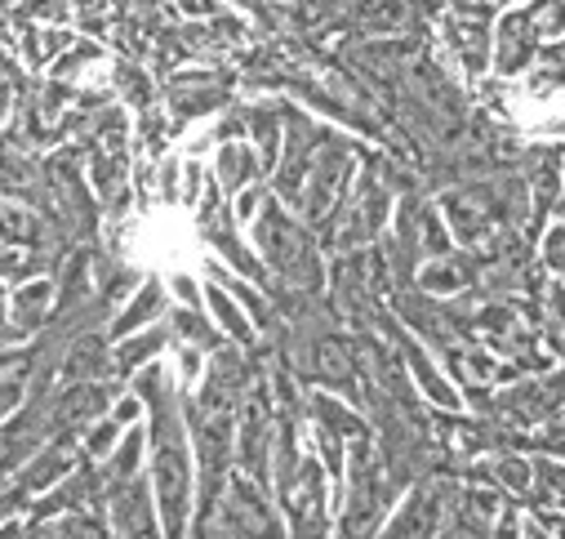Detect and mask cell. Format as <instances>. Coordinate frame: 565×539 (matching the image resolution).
<instances>
[{"label":"cell","instance_id":"5b68a950","mask_svg":"<svg viewBox=\"0 0 565 539\" xmlns=\"http://www.w3.org/2000/svg\"><path fill=\"white\" fill-rule=\"evenodd\" d=\"M450 36H455V45H459L463 63L477 72V67L486 63V36H481V28H477V23H455V28H450Z\"/></svg>","mask_w":565,"mask_h":539},{"label":"cell","instance_id":"7c38bea8","mask_svg":"<svg viewBox=\"0 0 565 539\" xmlns=\"http://www.w3.org/2000/svg\"><path fill=\"white\" fill-rule=\"evenodd\" d=\"M23 499H19V490H0V526H6V517L19 508Z\"/></svg>","mask_w":565,"mask_h":539},{"label":"cell","instance_id":"3957f363","mask_svg":"<svg viewBox=\"0 0 565 539\" xmlns=\"http://www.w3.org/2000/svg\"><path fill=\"white\" fill-rule=\"evenodd\" d=\"M36 183H41V170H36L28 144H19V139H0V192L23 197V192H32Z\"/></svg>","mask_w":565,"mask_h":539},{"label":"cell","instance_id":"9c48e42d","mask_svg":"<svg viewBox=\"0 0 565 539\" xmlns=\"http://www.w3.org/2000/svg\"><path fill=\"white\" fill-rule=\"evenodd\" d=\"M157 308H161V290H157V286H148L143 295H138V304H134V308H129V313H125V317H120V321H116L111 330H116V335H125L129 326L148 321V317H157Z\"/></svg>","mask_w":565,"mask_h":539},{"label":"cell","instance_id":"8fae6325","mask_svg":"<svg viewBox=\"0 0 565 539\" xmlns=\"http://www.w3.org/2000/svg\"><path fill=\"white\" fill-rule=\"evenodd\" d=\"M23 397H28V374L0 379V415H10L14 406H23Z\"/></svg>","mask_w":565,"mask_h":539},{"label":"cell","instance_id":"7a4b0ae2","mask_svg":"<svg viewBox=\"0 0 565 539\" xmlns=\"http://www.w3.org/2000/svg\"><path fill=\"white\" fill-rule=\"evenodd\" d=\"M258 236H263L267 254L280 263V273H286L290 282H295V273H303L299 282H312V277H317V267H312V250H308L303 232H299L286 214H280V210H267V219H263Z\"/></svg>","mask_w":565,"mask_h":539},{"label":"cell","instance_id":"4fadbf2b","mask_svg":"<svg viewBox=\"0 0 565 539\" xmlns=\"http://www.w3.org/2000/svg\"><path fill=\"white\" fill-rule=\"evenodd\" d=\"M0 72H10V63H6V54H0Z\"/></svg>","mask_w":565,"mask_h":539},{"label":"cell","instance_id":"52a82bcc","mask_svg":"<svg viewBox=\"0 0 565 539\" xmlns=\"http://www.w3.org/2000/svg\"><path fill=\"white\" fill-rule=\"evenodd\" d=\"M161 339H166V335L157 330V335H143V339H134L129 348H120V352H116V370H120V374H129L138 361H148V357L161 348Z\"/></svg>","mask_w":565,"mask_h":539},{"label":"cell","instance_id":"ba28073f","mask_svg":"<svg viewBox=\"0 0 565 539\" xmlns=\"http://www.w3.org/2000/svg\"><path fill=\"white\" fill-rule=\"evenodd\" d=\"M218 175H223L227 188H236V183H245V175H254V157L245 148H227L218 157Z\"/></svg>","mask_w":565,"mask_h":539},{"label":"cell","instance_id":"6da1fadb","mask_svg":"<svg viewBox=\"0 0 565 539\" xmlns=\"http://www.w3.org/2000/svg\"><path fill=\"white\" fill-rule=\"evenodd\" d=\"M148 401H157V490H161V508L170 521V539H183V512H188V446L170 406L166 379L152 370L143 379Z\"/></svg>","mask_w":565,"mask_h":539},{"label":"cell","instance_id":"8992f818","mask_svg":"<svg viewBox=\"0 0 565 539\" xmlns=\"http://www.w3.org/2000/svg\"><path fill=\"white\" fill-rule=\"evenodd\" d=\"M525 54H530V45H525V23L512 19V23L503 28V54H499L503 63H499V67H503V72H516V67L525 63Z\"/></svg>","mask_w":565,"mask_h":539},{"label":"cell","instance_id":"277c9868","mask_svg":"<svg viewBox=\"0 0 565 539\" xmlns=\"http://www.w3.org/2000/svg\"><path fill=\"white\" fill-rule=\"evenodd\" d=\"M50 304H54V282H32V286H23L14 299H10V326L19 330V335H36L41 326H45V317L41 313H50Z\"/></svg>","mask_w":565,"mask_h":539},{"label":"cell","instance_id":"30bf717a","mask_svg":"<svg viewBox=\"0 0 565 539\" xmlns=\"http://www.w3.org/2000/svg\"><path fill=\"white\" fill-rule=\"evenodd\" d=\"M116 85H120V89H125L134 103H148V98H152V89H148L143 72H138L134 63H120V67H116Z\"/></svg>","mask_w":565,"mask_h":539}]
</instances>
